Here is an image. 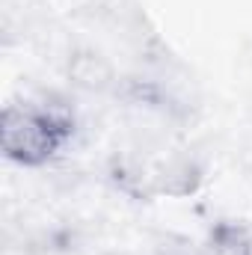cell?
Wrapping results in <instances>:
<instances>
[{
	"mask_svg": "<svg viewBox=\"0 0 252 255\" xmlns=\"http://www.w3.org/2000/svg\"><path fill=\"white\" fill-rule=\"evenodd\" d=\"M68 74L80 89H89V92H104L116 83L110 63L95 57V54H77L68 65Z\"/></svg>",
	"mask_w": 252,
	"mask_h": 255,
	"instance_id": "2",
	"label": "cell"
},
{
	"mask_svg": "<svg viewBox=\"0 0 252 255\" xmlns=\"http://www.w3.org/2000/svg\"><path fill=\"white\" fill-rule=\"evenodd\" d=\"M74 122L60 104H9L3 110V151L6 157L39 166L71 139Z\"/></svg>",
	"mask_w": 252,
	"mask_h": 255,
	"instance_id": "1",
	"label": "cell"
}]
</instances>
